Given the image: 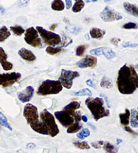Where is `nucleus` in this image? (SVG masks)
Listing matches in <instances>:
<instances>
[{
    "mask_svg": "<svg viewBox=\"0 0 138 153\" xmlns=\"http://www.w3.org/2000/svg\"><path fill=\"white\" fill-rule=\"evenodd\" d=\"M116 86L120 93L131 94L138 88V74L132 65L125 64L118 72Z\"/></svg>",
    "mask_w": 138,
    "mask_h": 153,
    "instance_id": "nucleus-1",
    "label": "nucleus"
},
{
    "mask_svg": "<svg viewBox=\"0 0 138 153\" xmlns=\"http://www.w3.org/2000/svg\"><path fill=\"white\" fill-rule=\"evenodd\" d=\"M88 109L91 112L95 121H98L100 119L110 115V111L106 109L104 105V100L100 97L92 98L88 97L85 101Z\"/></svg>",
    "mask_w": 138,
    "mask_h": 153,
    "instance_id": "nucleus-2",
    "label": "nucleus"
},
{
    "mask_svg": "<svg viewBox=\"0 0 138 153\" xmlns=\"http://www.w3.org/2000/svg\"><path fill=\"white\" fill-rule=\"evenodd\" d=\"M63 86L59 80H46L40 84L36 91V94L40 96H47L57 94L62 92Z\"/></svg>",
    "mask_w": 138,
    "mask_h": 153,
    "instance_id": "nucleus-3",
    "label": "nucleus"
},
{
    "mask_svg": "<svg viewBox=\"0 0 138 153\" xmlns=\"http://www.w3.org/2000/svg\"><path fill=\"white\" fill-rule=\"evenodd\" d=\"M39 118L40 120L42 121L46 126L48 130V135L53 138L59 133V129L55 122L54 115L48 111L47 109H44L41 112Z\"/></svg>",
    "mask_w": 138,
    "mask_h": 153,
    "instance_id": "nucleus-4",
    "label": "nucleus"
},
{
    "mask_svg": "<svg viewBox=\"0 0 138 153\" xmlns=\"http://www.w3.org/2000/svg\"><path fill=\"white\" fill-rule=\"evenodd\" d=\"M36 30L38 31L41 37L47 45L54 47L60 44L62 42V38L59 35L53 33L51 31L45 30L42 26H36Z\"/></svg>",
    "mask_w": 138,
    "mask_h": 153,
    "instance_id": "nucleus-5",
    "label": "nucleus"
},
{
    "mask_svg": "<svg viewBox=\"0 0 138 153\" xmlns=\"http://www.w3.org/2000/svg\"><path fill=\"white\" fill-rule=\"evenodd\" d=\"M79 73L76 71L66 70L62 69L61 70V75L59 78L62 86L67 89H70L73 85V81L74 79L79 77Z\"/></svg>",
    "mask_w": 138,
    "mask_h": 153,
    "instance_id": "nucleus-6",
    "label": "nucleus"
},
{
    "mask_svg": "<svg viewBox=\"0 0 138 153\" xmlns=\"http://www.w3.org/2000/svg\"><path fill=\"white\" fill-rule=\"evenodd\" d=\"M23 115L30 126L35 124L40 120L38 109L33 104L28 103L25 105L24 108Z\"/></svg>",
    "mask_w": 138,
    "mask_h": 153,
    "instance_id": "nucleus-7",
    "label": "nucleus"
},
{
    "mask_svg": "<svg viewBox=\"0 0 138 153\" xmlns=\"http://www.w3.org/2000/svg\"><path fill=\"white\" fill-rule=\"evenodd\" d=\"M24 41L28 45L33 47H41L42 46V39L39 35L38 31L33 26L25 30Z\"/></svg>",
    "mask_w": 138,
    "mask_h": 153,
    "instance_id": "nucleus-8",
    "label": "nucleus"
},
{
    "mask_svg": "<svg viewBox=\"0 0 138 153\" xmlns=\"http://www.w3.org/2000/svg\"><path fill=\"white\" fill-rule=\"evenodd\" d=\"M21 77L22 75L18 72L0 74V86L4 88L11 87L13 84L17 82Z\"/></svg>",
    "mask_w": 138,
    "mask_h": 153,
    "instance_id": "nucleus-9",
    "label": "nucleus"
},
{
    "mask_svg": "<svg viewBox=\"0 0 138 153\" xmlns=\"http://www.w3.org/2000/svg\"><path fill=\"white\" fill-rule=\"evenodd\" d=\"M100 17L105 22H111L121 20L123 16L119 12L115 11L109 6H106L103 11L100 14Z\"/></svg>",
    "mask_w": 138,
    "mask_h": 153,
    "instance_id": "nucleus-10",
    "label": "nucleus"
},
{
    "mask_svg": "<svg viewBox=\"0 0 138 153\" xmlns=\"http://www.w3.org/2000/svg\"><path fill=\"white\" fill-rule=\"evenodd\" d=\"M54 117L59 121L60 124L64 128H69L74 123V119L70 113L66 111L62 110L59 111H55Z\"/></svg>",
    "mask_w": 138,
    "mask_h": 153,
    "instance_id": "nucleus-11",
    "label": "nucleus"
},
{
    "mask_svg": "<svg viewBox=\"0 0 138 153\" xmlns=\"http://www.w3.org/2000/svg\"><path fill=\"white\" fill-rule=\"evenodd\" d=\"M90 54L95 55V56H100V55H105V57L108 59H112L116 56L115 52L113 51L112 49L107 47H101L99 48H96L90 50Z\"/></svg>",
    "mask_w": 138,
    "mask_h": 153,
    "instance_id": "nucleus-12",
    "label": "nucleus"
},
{
    "mask_svg": "<svg viewBox=\"0 0 138 153\" xmlns=\"http://www.w3.org/2000/svg\"><path fill=\"white\" fill-rule=\"evenodd\" d=\"M34 93V89L33 86H28L26 88L23 90L22 91L18 92L17 93L18 98L19 99L20 101L24 103V102H28L33 99Z\"/></svg>",
    "mask_w": 138,
    "mask_h": 153,
    "instance_id": "nucleus-13",
    "label": "nucleus"
},
{
    "mask_svg": "<svg viewBox=\"0 0 138 153\" xmlns=\"http://www.w3.org/2000/svg\"><path fill=\"white\" fill-rule=\"evenodd\" d=\"M97 64V57L91 55H87L83 59L76 63V65L79 68H94Z\"/></svg>",
    "mask_w": 138,
    "mask_h": 153,
    "instance_id": "nucleus-14",
    "label": "nucleus"
},
{
    "mask_svg": "<svg viewBox=\"0 0 138 153\" xmlns=\"http://www.w3.org/2000/svg\"><path fill=\"white\" fill-rule=\"evenodd\" d=\"M7 55L6 53L2 47H0V64L5 71L11 70L13 68V64L11 62H7Z\"/></svg>",
    "mask_w": 138,
    "mask_h": 153,
    "instance_id": "nucleus-15",
    "label": "nucleus"
},
{
    "mask_svg": "<svg viewBox=\"0 0 138 153\" xmlns=\"http://www.w3.org/2000/svg\"><path fill=\"white\" fill-rule=\"evenodd\" d=\"M18 53L22 59H24L25 61H27V62H34L36 59V57L33 52L27 49L24 48V47L18 51Z\"/></svg>",
    "mask_w": 138,
    "mask_h": 153,
    "instance_id": "nucleus-16",
    "label": "nucleus"
},
{
    "mask_svg": "<svg viewBox=\"0 0 138 153\" xmlns=\"http://www.w3.org/2000/svg\"><path fill=\"white\" fill-rule=\"evenodd\" d=\"M30 127L37 133L42 134V135H48V130H47L46 126L41 120H39V121H38L35 124L30 126Z\"/></svg>",
    "mask_w": 138,
    "mask_h": 153,
    "instance_id": "nucleus-17",
    "label": "nucleus"
},
{
    "mask_svg": "<svg viewBox=\"0 0 138 153\" xmlns=\"http://www.w3.org/2000/svg\"><path fill=\"white\" fill-rule=\"evenodd\" d=\"M107 31L99 28H92L90 30V35L92 39L101 40L104 37Z\"/></svg>",
    "mask_w": 138,
    "mask_h": 153,
    "instance_id": "nucleus-18",
    "label": "nucleus"
},
{
    "mask_svg": "<svg viewBox=\"0 0 138 153\" xmlns=\"http://www.w3.org/2000/svg\"><path fill=\"white\" fill-rule=\"evenodd\" d=\"M79 107H80V103H79V102L73 101L66 105L65 107H64L63 110L66 111L68 112L74 119V116H75L76 111L78 109H79Z\"/></svg>",
    "mask_w": 138,
    "mask_h": 153,
    "instance_id": "nucleus-19",
    "label": "nucleus"
},
{
    "mask_svg": "<svg viewBox=\"0 0 138 153\" xmlns=\"http://www.w3.org/2000/svg\"><path fill=\"white\" fill-rule=\"evenodd\" d=\"M124 8L125 11L130 15L134 16L135 17L138 18V6L136 5L128 3V2H125L123 4Z\"/></svg>",
    "mask_w": 138,
    "mask_h": 153,
    "instance_id": "nucleus-20",
    "label": "nucleus"
},
{
    "mask_svg": "<svg viewBox=\"0 0 138 153\" xmlns=\"http://www.w3.org/2000/svg\"><path fill=\"white\" fill-rule=\"evenodd\" d=\"M130 111L128 109H125V113H119V119H120V122L122 126H128L129 124V120H130Z\"/></svg>",
    "mask_w": 138,
    "mask_h": 153,
    "instance_id": "nucleus-21",
    "label": "nucleus"
},
{
    "mask_svg": "<svg viewBox=\"0 0 138 153\" xmlns=\"http://www.w3.org/2000/svg\"><path fill=\"white\" fill-rule=\"evenodd\" d=\"M130 113L129 123L131 126L134 128H138V111L133 109L130 111Z\"/></svg>",
    "mask_w": 138,
    "mask_h": 153,
    "instance_id": "nucleus-22",
    "label": "nucleus"
},
{
    "mask_svg": "<svg viewBox=\"0 0 138 153\" xmlns=\"http://www.w3.org/2000/svg\"><path fill=\"white\" fill-rule=\"evenodd\" d=\"M102 149L106 153H118V149L109 142H105Z\"/></svg>",
    "mask_w": 138,
    "mask_h": 153,
    "instance_id": "nucleus-23",
    "label": "nucleus"
},
{
    "mask_svg": "<svg viewBox=\"0 0 138 153\" xmlns=\"http://www.w3.org/2000/svg\"><path fill=\"white\" fill-rule=\"evenodd\" d=\"M10 35H11V33L6 26H2L0 28V43L4 42L7 38L10 37Z\"/></svg>",
    "mask_w": 138,
    "mask_h": 153,
    "instance_id": "nucleus-24",
    "label": "nucleus"
},
{
    "mask_svg": "<svg viewBox=\"0 0 138 153\" xmlns=\"http://www.w3.org/2000/svg\"><path fill=\"white\" fill-rule=\"evenodd\" d=\"M83 127V125L81 122H74L72 125H71L70 127L68 128L67 133L68 134H74L77 133L81 130Z\"/></svg>",
    "mask_w": 138,
    "mask_h": 153,
    "instance_id": "nucleus-25",
    "label": "nucleus"
},
{
    "mask_svg": "<svg viewBox=\"0 0 138 153\" xmlns=\"http://www.w3.org/2000/svg\"><path fill=\"white\" fill-rule=\"evenodd\" d=\"M51 8L55 11H62L65 8V4L61 0H55L51 3Z\"/></svg>",
    "mask_w": 138,
    "mask_h": 153,
    "instance_id": "nucleus-26",
    "label": "nucleus"
},
{
    "mask_svg": "<svg viewBox=\"0 0 138 153\" xmlns=\"http://www.w3.org/2000/svg\"><path fill=\"white\" fill-rule=\"evenodd\" d=\"M10 30H12V32L14 33V35L16 36H21L22 34L25 33V30L22 26H19V25H15L10 26Z\"/></svg>",
    "mask_w": 138,
    "mask_h": 153,
    "instance_id": "nucleus-27",
    "label": "nucleus"
},
{
    "mask_svg": "<svg viewBox=\"0 0 138 153\" xmlns=\"http://www.w3.org/2000/svg\"><path fill=\"white\" fill-rule=\"evenodd\" d=\"M100 86L105 88H111L113 86V83L110 78L107 76H104L100 82Z\"/></svg>",
    "mask_w": 138,
    "mask_h": 153,
    "instance_id": "nucleus-28",
    "label": "nucleus"
},
{
    "mask_svg": "<svg viewBox=\"0 0 138 153\" xmlns=\"http://www.w3.org/2000/svg\"><path fill=\"white\" fill-rule=\"evenodd\" d=\"M84 2L82 0H76L75 1V4L72 7V11L75 13H78L82 11V10L83 9L84 7Z\"/></svg>",
    "mask_w": 138,
    "mask_h": 153,
    "instance_id": "nucleus-29",
    "label": "nucleus"
},
{
    "mask_svg": "<svg viewBox=\"0 0 138 153\" xmlns=\"http://www.w3.org/2000/svg\"><path fill=\"white\" fill-rule=\"evenodd\" d=\"M63 49L60 47H47L46 49V53L47 54H49L51 55H54L59 53L62 52Z\"/></svg>",
    "mask_w": 138,
    "mask_h": 153,
    "instance_id": "nucleus-30",
    "label": "nucleus"
},
{
    "mask_svg": "<svg viewBox=\"0 0 138 153\" xmlns=\"http://www.w3.org/2000/svg\"><path fill=\"white\" fill-rule=\"evenodd\" d=\"M73 145L76 148H78V149H81V150L90 149V145L88 144V143L86 141H83V142L75 141V142H73Z\"/></svg>",
    "mask_w": 138,
    "mask_h": 153,
    "instance_id": "nucleus-31",
    "label": "nucleus"
},
{
    "mask_svg": "<svg viewBox=\"0 0 138 153\" xmlns=\"http://www.w3.org/2000/svg\"><path fill=\"white\" fill-rule=\"evenodd\" d=\"M0 125L4 126L10 131H12V128L10 125L8 121H7V118L1 112H0Z\"/></svg>",
    "mask_w": 138,
    "mask_h": 153,
    "instance_id": "nucleus-32",
    "label": "nucleus"
},
{
    "mask_svg": "<svg viewBox=\"0 0 138 153\" xmlns=\"http://www.w3.org/2000/svg\"><path fill=\"white\" fill-rule=\"evenodd\" d=\"M90 135V131L88 128H84L77 134V137L80 140H84Z\"/></svg>",
    "mask_w": 138,
    "mask_h": 153,
    "instance_id": "nucleus-33",
    "label": "nucleus"
},
{
    "mask_svg": "<svg viewBox=\"0 0 138 153\" xmlns=\"http://www.w3.org/2000/svg\"><path fill=\"white\" fill-rule=\"evenodd\" d=\"M74 95L76 96H88L90 97H91L92 95V93L91 92L90 90L88 88H84L82 89L80 91H79L78 92H76L74 93Z\"/></svg>",
    "mask_w": 138,
    "mask_h": 153,
    "instance_id": "nucleus-34",
    "label": "nucleus"
},
{
    "mask_svg": "<svg viewBox=\"0 0 138 153\" xmlns=\"http://www.w3.org/2000/svg\"><path fill=\"white\" fill-rule=\"evenodd\" d=\"M88 48V45H81L77 47L76 49V55L78 57H82L84 55L85 51Z\"/></svg>",
    "mask_w": 138,
    "mask_h": 153,
    "instance_id": "nucleus-35",
    "label": "nucleus"
},
{
    "mask_svg": "<svg viewBox=\"0 0 138 153\" xmlns=\"http://www.w3.org/2000/svg\"><path fill=\"white\" fill-rule=\"evenodd\" d=\"M62 39H63V41H62V43H62V45H61L60 47H60V48H62V47H63L68 46V45H69L72 43V42H73L72 39H71L70 37H69L68 35H64V34L63 35Z\"/></svg>",
    "mask_w": 138,
    "mask_h": 153,
    "instance_id": "nucleus-36",
    "label": "nucleus"
},
{
    "mask_svg": "<svg viewBox=\"0 0 138 153\" xmlns=\"http://www.w3.org/2000/svg\"><path fill=\"white\" fill-rule=\"evenodd\" d=\"M123 28L125 29H137L138 28V25L135 22H128L125 24Z\"/></svg>",
    "mask_w": 138,
    "mask_h": 153,
    "instance_id": "nucleus-37",
    "label": "nucleus"
},
{
    "mask_svg": "<svg viewBox=\"0 0 138 153\" xmlns=\"http://www.w3.org/2000/svg\"><path fill=\"white\" fill-rule=\"evenodd\" d=\"M104 141H102V140H99V141H96V142H92L91 143V146L94 148V149H99L101 148V146H103V144H104Z\"/></svg>",
    "mask_w": 138,
    "mask_h": 153,
    "instance_id": "nucleus-38",
    "label": "nucleus"
},
{
    "mask_svg": "<svg viewBox=\"0 0 138 153\" xmlns=\"http://www.w3.org/2000/svg\"><path fill=\"white\" fill-rule=\"evenodd\" d=\"M123 47H130V48H135L138 46V43H131L130 42H125L123 44Z\"/></svg>",
    "mask_w": 138,
    "mask_h": 153,
    "instance_id": "nucleus-39",
    "label": "nucleus"
},
{
    "mask_svg": "<svg viewBox=\"0 0 138 153\" xmlns=\"http://www.w3.org/2000/svg\"><path fill=\"white\" fill-rule=\"evenodd\" d=\"M125 130L126 131H127V132H129V133H130L131 134H132V135H134V136L138 135L137 133H136V132H135V131H134L131 128H129V126H126V127H125Z\"/></svg>",
    "mask_w": 138,
    "mask_h": 153,
    "instance_id": "nucleus-40",
    "label": "nucleus"
},
{
    "mask_svg": "<svg viewBox=\"0 0 138 153\" xmlns=\"http://www.w3.org/2000/svg\"><path fill=\"white\" fill-rule=\"evenodd\" d=\"M121 41V39H119V38H116V37H115V38H113L111 39V43L115 45H118V44L119 42Z\"/></svg>",
    "mask_w": 138,
    "mask_h": 153,
    "instance_id": "nucleus-41",
    "label": "nucleus"
},
{
    "mask_svg": "<svg viewBox=\"0 0 138 153\" xmlns=\"http://www.w3.org/2000/svg\"><path fill=\"white\" fill-rule=\"evenodd\" d=\"M65 3H66V8L68 10L70 9L71 6H72V1H71V0H66Z\"/></svg>",
    "mask_w": 138,
    "mask_h": 153,
    "instance_id": "nucleus-42",
    "label": "nucleus"
},
{
    "mask_svg": "<svg viewBox=\"0 0 138 153\" xmlns=\"http://www.w3.org/2000/svg\"><path fill=\"white\" fill-rule=\"evenodd\" d=\"M86 84H87V85H88L90 87H92V88H95L94 84L93 83V82H92V80H86Z\"/></svg>",
    "mask_w": 138,
    "mask_h": 153,
    "instance_id": "nucleus-43",
    "label": "nucleus"
},
{
    "mask_svg": "<svg viewBox=\"0 0 138 153\" xmlns=\"http://www.w3.org/2000/svg\"><path fill=\"white\" fill-rule=\"evenodd\" d=\"M100 97H102L103 98H104V99H105V101H106V102H107V105L108 107V108H110V107H111V105H110L109 101H108V98H107V97H106L105 95H104V94H100Z\"/></svg>",
    "mask_w": 138,
    "mask_h": 153,
    "instance_id": "nucleus-44",
    "label": "nucleus"
},
{
    "mask_svg": "<svg viewBox=\"0 0 138 153\" xmlns=\"http://www.w3.org/2000/svg\"><path fill=\"white\" fill-rule=\"evenodd\" d=\"M81 120H82V121H83L84 122H85V123L88 122V117H87V116H86V115H83V116H82Z\"/></svg>",
    "mask_w": 138,
    "mask_h": 153,
    "instance_id": "nucleus-45",
    "label": "nucleus"
},
{
    "mask_svg": "<svg viewBox=\"0 0 138 153\" xmlns=\"http://www.w3.org/2000/svg\"><path fill=\"white\" fill-rule=\"evenodd\" d=\"M58 26V25L57 24H55V25H52L51 26H50V28H49V29L51 30H53L54 29L57 27V26Z\"/></svg>",
    "mask_w": 138,
    "mask_h": 153,
    "instance_id": "nucleus-46",
    "label": "nucleus"
},
{
    "mask_svg": "<svg viewBox=\"0 0 138 153\" xmlns=\"http://www.w3.org/2000/svg\"><path fill=\"white\" fill-rule=\"evenodd\" d=\"M122 142H123V141H122L121 139H119V138L116 139V144H117V145H119V144H121Z\"/></svg>",
    "mask_w": 138,
    "mask_h": 153,
    "instance_id": "nucleus-47",
    "label": "nucleus"
},
{
    "mask_svg": "<svg viewBox=\"0 0 138 153\" xmlns=\"http://www.w3.org/2000/svg\"><path fill=\"white\" fill-rule=\"evenodd\" d=\"M63 21H64V22H68V23L70 22V20H69V19H68V18H63Z\"/></svg>",
    "mask_w": 138,
    "mask_h": 153,
    "instance_id": "nucleus-48",
    "label": "nucleus"
},
{
    "mask_svg": "<svg viewBox=\"0 0 138 153\" xmlns=\"http://www.w3.org/2000/svg\"><path fill=\"white\" fill-rule=\"evenodd\" d=\"M135 69H136L135 70H137V72H138V64L135 65Z\"/></svg>",
    "mask_w": 138,
    "mask_h": 153,
    "instance_id": "nucleus-49",
    "label": "nucleus"
},
{
    "mask_svg": "<svg viewBox=\"0 0 138 153\" xmlns=\"http://www.w3.org/2000/svg\"><path fill=\"white\" fill-rule=\"evenodd\" d=\"M137 110H138V108H137Z\"/></svg>",
    "mask_w": 138,
    "mask_h": 153,
    "instance_id": "nucleus-50",
    "label": "nucleus"
}]
</instances>
